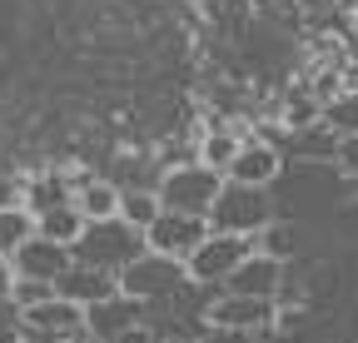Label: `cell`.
Instances as JSON below:
<instances>
[{"label": "cell", "instance_id": "obj_8", "mask_svg": "<svg viewBox=\"0 0 358 343\" xmlns=\"http://www.w3.org/2000/svg\"><path fill=\"white\" fill-rule=\"evenodd\" d=\"M204 323L214 333H254L274 323V298H254V293H214L204 304Z\"/></svg>", "mask_w": 358, "mask_h": 343}, {"label": "cell", "instance_id": "obj_15", "mask_svg": "<svg viewBox=\"0 0 358 343\" xmlns=\"http://www.w3.org/2000/svg\"><path fill=\"white\" fill-rule=\"evenodd\" d=\"M80 229H85V214L65 199V204H50V209H40L35 214V234H45V239H55V244H75L80 239Z\"/></svg>", "mask_w": 358, "mask_h": 343}, {"label": "cell", "instance_id": "obj_19", "mask_svg": "<svg viewBox=\"0 0 358 343\" xmlns=\"http://www.w3.org/2000/svg\"><path fill=\"white\" fill-rule=\"evenodd\" d=\"M239 145H244V140H234L229 130H214V135H204V145H199V164H209V169H219V175H224L229 159L239 154Z\"/></svg>", "mask_w": 358, "mask_h": 343}, {"label": "cell", "instance_id": "obj_7", "mask_svg": "<svg viewBox=\"0 0 358 343\" xmlns=\"http://www.w3.org/2000/svg\"><path fill=\"white\" fill-rule=\"evenodd\" d=\"M80 328H85V309L70 304V298H60V293H50V298H40V304L20 309L15 338H25V343H65Z\"/></svg>", "mask_w": 358, "mask_h": 343}, {"label": "cell", "instance_id": "obj_26", "mask_svg": "<svg viewBox=\"0 0 358 343\" xmlns=\"http://www.w3.org/2000/svg\"><path fill=\"white\" fill-rule=\"evenodd\" d=\"M164 343H185V338H164Z\"/></svg>", "mask_w": 358, "mask_h": 343}, {"label": "cell", "instance_id": "obj_27", "mask_svg": "<svg viewBox=\"0 0 358 343\" xmlns=\"http://www.w3.org/2000/svg\"><path fill=\"white\" fill-rule=\"evenodd\" d=\"M10 343H25V338H10Z\"/></svg>", "mask_w": 358, "mask_h": 343}, {"label": "cell", "instance_id": "obj_2", "mask_svg": "<svg viewBox=\"0 0 358 343\" xmlns=\"http://www.w3.org/2000/svg\"><path fill=\"white\" fill-rule=\"evenodd\" d=\"M145 254V234L129 229L124 219H85L80 239L70 244V259L75 264H90V269H105V274H120L129 259Z\"/></svg>", "mask_w": 358, "mask_h": 343}, {"label": "cell", "instance_id": "obj_23", "mask_svg": "<svg viewBox=\"0 0 358 343\" xmlns=\"http://www.w3.org/2000/svg\"><path fill=\"white\" fill-rule=\"evenodd\" d=\"M10 284H15V274H10V259L0 254V298H10Z\"/></svg>", "mask_w": 358, "mask_h": 343}, {"label": "cell", "instance_id": "obj_4", "mask_svg": "<svg viewBox=\"0 0 358 343\" xmlns=\"http://www.w3.org/2000/svg\"><path fill=\"white\" fill-rule=\"evenodd\" d=\"M219 184H224V175L199 164V159L194 164H169V169H159L155 199H159V209H174V214H209Z\"/></svg>", "mask_w": 358, "mask_h": 343}, {"label": "cell", "instance_id": "obj_17", "mask_svg": "<svg viewBox=\"0 0 358 343\" xmlns=\"http://www.w3.org/2000/svg\"><path fill=\"white\" fill-rule=\"evenodd\" d=\"M159 214V199H155V189H120V209H115V219H124L129 229H140L145 234V224Z\"/></svg>", "mask_w": 358, "mask_h": 343}, {"label": "cell", "instance_id": "obj_24", "mask_svg": "<svg viewBox=\"0 0 358 343\" xmlns=\"http://www.w3.org/2000/svg\"><path fill=\"white\" fill-rule=\"evenodd\" d=\"M65 343H100V338H95V333H85V328H80V333H70Z\"/></svg>", "mask_w": 358, "mask_h": 343}, {"label": "cell", "instance_id": "obj_18", "mask_svg": "<svg viewBox=\"0 0 358 343\" xmlns=\"http://www.w3.org/2000/svg\"><path fill=\"white\" fill-rule=\"evenodd\" d=\"M30 234H35V214H30L25 204L0 209V254H6V259H10V254H15Z\"/></svg>", "mask_w": 358, "mask_h": 343}, {"label": "cell", "instance_id": "obj_20", "mask_svg": "<svg viewBox=\"0 0 358 343\" xmlns=\"http://www.w3.org/2000/svg\"><path fill=\"white\" fill-rule=\"evenodd\" d=\"M319 95H308V90H294L289 105H284V124L289 130H308V124H319Z\"/></svg>", "mask_w": 358, "mask_h": 343}, {"label": "cell", "instance_id": "obj_10", "mask_svg": "<svg viewBox=\"0 0 358 343\" xmlns=\"http://www.w3.org/2000/svg\"><path fill=\"white\" fill-rule=\"evenodd\" d=\"M70 264H75L70 249L55 244V239H45V234H30V239L10 254V274H15V279H35V284H50V289H55V279H60Z\"/></svg>", "mask_w": 358, "mask_h": 343}, {"label": "cell", "instance_id": "obj_22", "mask_svg": "<svg viewBox=\"0 0 358 343\" xmlns=\"http://www.w3.org/2000/svg\"><path fill=\"white\" fill-rule=\"evenodd\" d=\"M15 204H25V184L10 180V175H0V209H15Z\"/></svg>", "mask_w": 358, "mask_h": 343}, {"label": "cell", "instance_id": "obj_5", "mask_svg": "<svg viewBox=\"0 0 358 343\" xmlns=\"http://www.w3.org/2000/svg\"><path fill=\"white\" fill-rule=\"evenodd\" d=\"M254 244L249 239H239V234H204L199 239V249L185 259V274H189V284H199V289H219L224 279H229L234 269H239V259L249 254Z\"/></svg>", "mask_w": 358, "mask_h": 343}, {"label": "cell", "instance_id": "obj_12", "mask_svg": "<svg viewBox=\"0 0 358 343\" xmlns=\"http://www.w3.org/2000/svg\"><path fill=\"white\" fill-rule=\"evenodd\" d=\"M279 169H284V154L279 145H268V140H249L239 145V154L229 159V169H224V180H239V184H274L279 180Z\"/></svg>", "mask_w": 358, "mask_h": 343}, {"label": "cell", "instance_id": "obj_1", "mask_svg": "<svg viewBox=\"0 0 358 343\" xmlns=\"http://www.w3.org/2000/svg\"><path fill=\"white\" fill-rule=\"evenodd\" d=\"M204 219H209V229H214V234H239V239H254V234H264L268 224H274L279 214H274V194H268L264 184L224 180Z\"/></svg>", "mask_w": 358, "mask_h": 343}, {"label": "cell", "instance_id": "obj_16", "mask_svg": "<svg viewBox=\"0 0 358 343\" xmlns=\"http://www.w3.org/2000/svg\"><path fill=\"white\" fill-rule=\"evenodd\" d=\"M319 124H324L329 135H353V130H358V90H353V85H348V90H338V95H324Z\"/></svg>", "mask_w": 358, "mask_h": 343}, {"label": "cell", "instance_id": "obj_6", "mask_svg": "<svg viewBox=\"0 0 358 343\" xmlns=\"http://www.w3.org/2000/svg\"><path fill=\"white\" fill-rule=\"evenodd\" d=\"M145 323H150V309L129 293H110L85 309V333H95L100 343H134Z\"/></svg>", "mask_w": 358, "mask_h": 343}, {"label": "cell", "instance_id": "obj_13", "mask_svg": "<svg viewBox=\"0 0 358 343\" xmlns=\"http://www.w3.org/2000/svg\"><path fill=\"white\" fill-rule=\"evenodd\" d=\"M55 293H60V298H70V304H80V309H90V304H100V298L120 293V284H115V274H105V269L70 264V269L55 279Z\"/></svg>", "mask_w": 358, "mask_h": 343}, {"label": "cell", "instance_id": "obj_21", "mask_svg": "<svg viewBox=\"0 0 358 343\" xmlns=\"http://www.w3.org/2000/svg\"><path fill=\"white\" fill-rule=\"evenodd\" d=\"M334 164L343 169V180L358 184V130H353V135H338V145H334Z\"/></svg>", "mask_w": 358, "mask_h": 343}, {"label": "cell", "instance_id": "obj_14", "mask_svg": "<svg viewBox=\"0 0 358 343\" xmlns=\"http://www.w3.org/2000/svg\"><path fill=\"white\" fill-rule=\"evenodd\" d=\"M70 204L85 214V219H115L120 184H115V180H80V184L70 189Z\"/></svg>", "mask_w": 358, "mask_h": 343}, {"label": "cell", "instance_id": "obj_11", "mask_svg": "<svg viewBox=\"0 0 358 343\" xmlns=\"http://www.w3.org/2000/svg\"><path fill=\"white\" fill-rule=\"evenodd\" d=\"M279 279H284V264L274 259V254H264V249H249L239 269L224 279L219 289L224 293H254V298H279Z\"/></svg>", "mask_w": 358, "mask_h": 343}, {"label": "cell", "instance_id": "obj_25", "mask_svg": "<svg viewBox=\"0 0 358 343\" xmlns=\"http://www.w3.org/2000/svg\"><path fill=\"white\" fill-rule=\"evenodd\" d=\"M348 85H353V90H358V70H353V80H348Z\"/></svg>", "mask_w": 358, "mask_h": 343}, {"label": "cell", "instance_id": "obj_3", "mask_svg": "<svg viewBox=\"0 0 358 343\" xmlns=\"http://www.w3.org/2000/svg\"><path fill=\"white\" fill-rule=\"evenodd\" d=\"M115 284H120V293H129V298H140L145 309H155V304H169V298L185 293L189 274H185V259H169V254L145 249L140 259H129L115 274Z\"/></svg>", "mask_w": 358, "mask_h": 343}, {"label": "cell", "instance_id": "obj_9", "mask_svg": "<svg viewBox=\"0 0 358 343\" xmlns=\"http://www.w3.org/2000/svg\"><path fill=\"white\" fill-rule=\"evenodd\" d=\"M204 234H209V219H204V214H174V209H159L155 219L145 224V249L169 254V259H189Z\"/></svg>", "mask_w": 358, "mask_h": 343}]
</instances>
